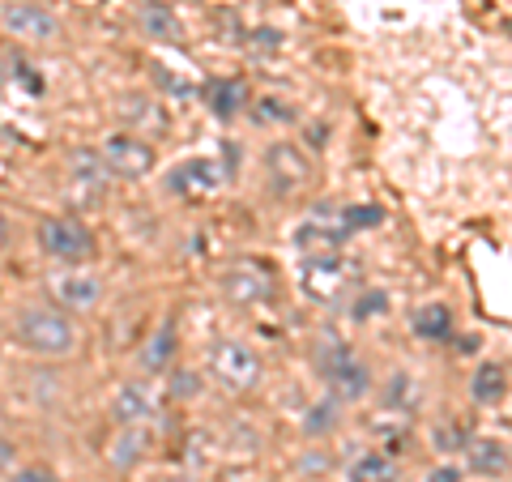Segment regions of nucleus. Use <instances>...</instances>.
Wrapping results in <instances>:
<instances>
[{
    "instance_id": "f03ea898",
    "label": "nucleus",
    "mask_w": 512,
    "mask_h": 482,
    "mask_svg": "<svg viewBox=\"0 0 512 482\" xmlns=\"http://www.w3.org/2000/svg\"><path fill=\"white\" fill-rule=\"evenodd\" d=\"M320 376H325V389L338 406L372 393V372H367V367L350 355V346L333 333L325 337V346H320Z\"/></svg>"
},
{
    "instance_id": "412c9836",
    "label": "nucleus",
    "mask_w": 512,
    "mask_h": 482,
    "mask_svg": "<svg viewBox=\"0 0 512 482\" xmlns=\"http://www.w3.org/2000/svg\"><path fill=\"white\" fill-rule=\"evenodd\" d=\"M389 478H393V465L380 453H359L346 470V482H389Z\"/></svg>"
},
{
    "instance_id": "393cba45",
    "label": "nucleus",
    "mask_w": 512,
    "mask_h": 482,
    "mask_svg": "<svg viewBox=\"0 0 512 482\" xmlns=\"http://www.w3.org/2000/svg\"><path fill=\"white\" fill-rule=\"evenodd\" d=\"M201 393V376L197 372H171V397H197Z\"/></svg>"
},
{
    "instance_id": "473e14b6",
    "label": "nucleus",
    "mask_w": 512,
    "mask_h": 482,
    "mask_svg": "<svg viewBox=\"0 0 512 482\" xmlns=\"http://www.w3.org/2000/svg\"><path fill=\"white\" fill-rule=\"evenodd\" d=\"M171 482H197V478H192V474H175Z\"/></svg>"
},
{
    "instance_id": "9b49d317",
    "label": "nucleus",
    "mask_w": 512,
    "mask_h": 482,
    "mask_svg": "<svg viewBox=\"0 0 512 482\" xmlns=\"http://www.w3.org/2000/svg\"><path fill=\"white\" fill-rule=\"evenodd\" d=\"M154 414H158V397L146 380H128L116 389V397H111V419L120 427H146Z\"/></svg>"
},
{
    "instance_id": "c85d7f7f",
    "label": "nucleus",
    "mask_w": 512,
    "mask_h": 482,
    "mask_svg": "<svg viewBox=\"0 0 512 482\" xmlns=\"http://www.w3.org/2000/svg\"><path fill=\"white\" fill-rule=\"evenodd\" d=\"M427 482H461V470H457V465H440V470L431 474Z\"/></svg>"
},
{
    "instance_id": "f257e3e1",
    "label": "nucleus",
    "mask_w": 512,
    "mask_h": 482,
    "mask_svg": "<svg viewBox=\"0 0 512 482\" xmlns=\"http://www.w3.org/2000/svg\"><path fill=\"white\" fill-rule=\"evenodd\" d=\"M18 346L39 359H64L77 350V329L60 308H26L18 316Z\"/></svg>"
},
{
    "instance_id": "a878e982",
    "label": "nucleus",
    "mask_w": 512,
    "mask_h": 482,
    "mask_svg": "<svg viewBox=\"0 0 512 482\" xmlns=\"http://www.w3.org/2000/svg\"><path fill=\"white\" fill-rule=\"evenodd\" d=\"M9 482H56V470H47V465H22V470H13Z\"/></svg>"
},
{
    "instance_id": "bb28decb",
    "label": "nucleus",
    "mask_w": 512,
    "mask_h": 482,
    "mask_svg": "<svg viewBox=\"0 0 512 482\" xmlns=\"http://www.w3.org/2000/svg\"><path fill=\"white\" fill-rule=\"evenodd\" d=\"M384 312V291H367L363 299H355V316L367 320V316H380Z\"/></svg>"
},
{
    "instance_id": "4be33fe9",
    "label": "nucleus",
    "mask_w": 512,
    "mask_h": 482,
    "mask_svg": "<svg viewBox=\"0 0 512 482\" xmlns=\"http://www.w3.org/2000/svg\"><path fill=\"white\" fill-rule=\"evenodd\" d=\"M120 111H124V120H137V124H150V128H167L163 107H158L154 99H146V94H128V99H120Z\"/></svg>"
},
{
    "instance_id": "9d476101",
    "label": "nucleus",
    "mask_w": 512,
    "mask_h": 482,
    "mask_svg": "<svg viewBox=\"0 0 512 482\" xmlns=\"http://www.w3.org/2000/svg\"><path fill=\"white\" fill-rule=\"evenodd\" d=\"M47 291H52V299L60 308L90 312L94 303L103 299V282H99V273H90V269H60L47 278Z\"/></svg>"
},
{
    "instance_id": "20e7f679",
    "label": "nucleus",
    "mask_w": 512,
    "mask_h": 482,
    "mask_svg": "<svg viewBox=\"0 0 512 482\" xmlns=\"http://www.w3.org/2000/svg\"><path fill=\"white\" fill-rule=\"evenodd\" d=\"M39 248L64 265H82L94 256V235L77 218H43L39 222Z\"/></svg>"
},
{
    "instance_id": "6ab92c4d",
    "label": "nucleus",
    "mask_w": 512,
    "mask_h": 482,
    "mask_svg": "<svg viewBox=\"0 0 512 482\" xmlns=\"http://www.w3.org/2000/svg\"><path fill=\"white\" fill-rule=\"evenodd\" d=\"M414 333L427 337V342H444V337L453 333V312H448L444 303H427V308L414 312Z\"/></svg>"
},
{
    "instance_id": "f8f14e48",
    "label": "nucleus",
    "mask_w": 512,
    "mask_h": 482,
    "mask_svg": "<svg viewBox=\"0 0 512 482\" xmlns=\"http://www.w3.org/2000/svg\"><path fill=\"white\" fill-rule=\"evenodd\" d=\"M265 167H269V175H274L278 188H303L312 180L308 154H303L299 146H291V141H274L269 154H265Z\"/></svg>"
},
{
    "instance_id": "0eeeda50",
    "label": "nucleus",
    "mask_w": 512,
    "mask_h": 482,
    "mask_svg": "<svg viewBox=\"0 0 512 482\" xmlns=\"http://www.w3.org/2000/svg\"><path fill=\"white\" fill-rule=\"evenodd\" d=\"M355 265L342 261L338 252H320V256H303V273H299V286L308 291L316 303H329L342 295V286L350 282Z\"/></svg>"
},
{
    "instance_id": "a211bd4d",
    "label": "nucleus",
    "mask_w": 512,
    "mask_h": 482,
    "mask_svg": "<svg viewBox=\"0 0 512 482\" xmlns=\"http://www.w3.org/2000/svg\"><path fill=\"white\" fill-rule=\"evenodd\" d=\"M175 350H180V342H175V325L167 320V325L146 342V350H141V367H146V372H167Z\"/></svg>"
},
{
    "instance_id": "1a4fd4ad",
    "label": "nucleus",
    "mask_w": 512,
    "mask_h": 482,
    "mask_svg": "<svg viewBox=\"0 0 512 482\" xmlns=\"http://www.w3.org/2000/svg\"><path fill=\"white\" fill-rule=\"evenodd\" d=\"M0 26L26 43H52L60 35V22L52 18V9L35 5V0H5L0 5Z\"/></svg>"
},
{
    "instance_id": "39448f33",
    "label": "nucleus",
    "mask_w": 512,
    "mask_h": 482,
    "mask_svg": "<svg viewBox=\"0 0 512 482\" xmlns=\"http://www.w3.org/2000/svg\"><path fill=\"white\" fill-rule=\"evenodd\" d=\"M111 180H116V175H111V167L103 163L99 150H73V158H69V192H73L77 205L94 210V205L107 197Z\"/></svg>"
},
{
    "instance_id": "4468645a",
    "label": "nucleus",
    "mask_w": 512,
    "mask_h": 482,
    "mask_svg": "<svg viewBox=\"0 0 512 482\" xmlns=\"http://www.w3.org/2000/svg\"><path fill=\"white\" fill-rule=\"evenodd\" d=\"M466 465L483 478H500L508 470V444L495 436H474L466 440Z\"/></svg>"
},
{
    "instance_id": "423d86ee",
    "label": "nucleus",
    "mask_w": 512,
    "mask_h": 482,
    "mask_svg": "<svg viewBox=\"0 0 512 482\" xmlns=\"http://www.w3.org/2000/svg\"><path fill=\"white\" fill-rule=\"evenodd\" d=\"M222 299H231L235 308H256V303L274 299V273L256 261H239L231 269H222Z\"/></svg>"
},
{
    "instance_id": "dca6fc26",
    "label": "nucleus",
    "mask_w": 512,
    "mask_h": 482,
    "mask_svg": "<svg viewBox=\"0 0 512 482\" xmlns=\"http://www.w3.org/2000/svg\"><path fill=\"white\" fill-rule=\"evenodd\" d=\"M470 393H474L478 406H500V401L508 397V367L504 363H483L470 376Z\"/></svg>"
},
{
    "instance_id": "72a5a7b5",
    "label": "nucleus",
    "mask_w": 512,
    "mask_h": 482,
    "mask_svg": "<svg viewBox=\"0 0 512 482\" xmlns=\"http://www.w3.org/2000/svg\"><path fill=\"white\" fill-rule=\"evenodd\" d=\"M389 482H393V478H389Z\"/></svg>"
},
{
    "instance_id": "2f4dec72",
    "label": "nucleus",
    "mask_w": 512,
    "mask_h": 482,
    "mask_svg": "<svg viewBox=\"0 0 512 482\" xmlns=\"http://www.w3.org/2000/svg\"><path fill=\"white\" fill-rule=\"evenodd\" d=\"M9 461V440H0V465Z\"/></svg>"
},
{
    "instance_id": "ddd939ff",
    "label": "nucleus",
    "mask_w": 512,
    "mask_h": 482,
    "mask_svg": "<svg viewBox=\"0 0 512 482\" xmlns=\"http://www.w3.org/2000/svg\"><path fill=\"white\" fill-rule=\"evenodd\" d=\"M171 192H180V197H201V192H214L222 184V167L214 158H184L180 167L167 175Z\"/></svg>"
},
{
    "instance_id": "7ed1b4c3",
    "label": "nucleus",
    "mask_w": 512,
    "mask_h": 482,
    "mask_svg": "<svg viewBox=\"0 0 512 482\" xmlns=\"http://www.w3.org/2000/svg\"><path fill=\"white\" fill-rule=\"evenodd\" d=\"M265 363L248 342H235V337H222L210 346V376L222 384L227 393H248L261 384Z\"/></svg>"
},
{
    "instance_id": "5701e85b",
    "label": "nucleus",
    "mask_w": 512,
    "mask_h": 482,
    "mask_svg": "<svg viewBox=\"0 0 512 482\" xmlns=\"http://www.w3.org/2000/svg\"><path fill=\"white\" fill-rule=\"evenodd\" d=\"M333 423H338V401H316V406L308 410V419H303V427H308V436H325V431H333Z\"/></svg>"
},
{
    "instance_id": "f3484780",
    "label": "nucleus",
    "mask_w": 512,
    "mask_h": 482,
    "mask_svg": "<svg viewBox=\"0 0 512 482\" xmlns=\"http://www.w3.org/2000/svg\"><path fill=\"white\" fill-rule=\"evenodd\" d=\"M146 444H150L146 427H120V436L111 440V465H116V470H133V465L146 457Z\"/></svg>"
},
{
    "instance_id": "7c9ffc66",
    "label": "nucleus",
    "mask_w": 512,
    "mask_h": 482,
    "mask_svg": "<svg viewBox=\"0 0 512 482\" xmlns=\"http://www.w3.org/2000/svg\"><path fill=\"white\" fill-rule=\"evenodd\" d=\"M154 5H167V9H175V5H192V0H154Z\"/></svg>"
},
{
    "instance_id": "cd10ccee",
    "label": "nucleus",
    "mask_w": 512,
    "mask_h": 482,
    "mask_svg": "<svg viewBox=\"0 0 512 482\" xmlns=\"http://www.w3.org/2000/svg\"><path fill=\"white\" fill-rule=\"evenodd\" d=\"M436 440H440V444H436V448H440V453H457V448H461V444H466V440H461V436H457V431H448V427H440V431H436Z\"/></svg>"
},
{
    "instance_id": "aec40b11",
    "label": "nucleus",
    "mask_w": 512,
    "mask_h": 482,
    "mask_svg": "<svg viewBox=\"0 0 512 482\" xmlns=\"http://www.w3.org/2000/svg\"><path fill=\"white\" fill-rule=\"evenodd\" d=\"M205 99H210V111L222 120H231L239 103H248V90L239 82H210V90H205Z\"/></svg>"
},
{
    "instance_id": "6e6552de",
    "label": "nucleus",
    "mask_w": 512,
    "mask_h": 482,
    "mask_svg": "<svg viewBox=\"0 0 512 482\" xmlns=\"http://www.w3.org/2000/svg\"><path fill=\"white\" fill-rule=\"evenodd\" d=\"M99 154L111 167V175H120V180H146V175L154 171V146L133 137V133H111Z\"/></svg>"
},
{
    "instance_id": "2eb2a0df",
    "label": "nucleus",
    "mask_w": 512,
    "mask_h": 482,
    "mask_svg": "<svg viewBox=\"0 0 512 482\" xmlns=\"http://www.w3.org/2000/svg\"><path fill=\"white\" fill-rule=\"evenodd\" d=\"M137 26H141V35L154 43H184V22L175 18L167 5H154V0H146V5L137 9Z\"/></svg>"
},
{
    "instance_id": "c756f323",
    "label": "nucleus",
    "mask_w": 512,
    "mask_h": 482,
    "mask_svg": "<svg viewBox=\"0 0 512 482\" xmlns=\"http://www.w3.org/2000/svg\"><path fill=\"white\" fill-rule=\"evenodd\" d=\"M9 244V222H5V214H0V248Z\"/></svg>"
},
{
    "instance_id": "b1692460",
    "label": "nucleus",
    "mask_w": 512,
    "mask_h": 482,
    "mask_svg": "<svg viewBox=\"0 0 512 482\" xmlns=\"http://www.w3.org/2000/svg\"><path fill=\"white\" fill-rule=\"evenodd\" d=\"M414 380L406 376V372H397L393 376V384H389V410H414Z\"/></svg>"
}]
</instances>
